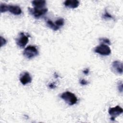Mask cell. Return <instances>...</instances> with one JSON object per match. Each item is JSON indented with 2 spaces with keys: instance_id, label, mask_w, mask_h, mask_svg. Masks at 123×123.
Masks as SVG:
<instances>
[{
  "instance_id": "obj_1",
  "label": "cell",
  "mask_w": 123,
  "mask_h": 123,
  "mask_svg": "<svg viewBox=\"0 0 123 123\" xmlns=\"http://www.w3.org/2000/svg\"><path fill=\"white\" fill-rule=\"evenodd\" d=\"M61 98L63 99L69 105H73L77 101V98L76 96L70 91L63 92L60 96Z\"/></svg>"
},
{
  "instance_id": "obj_2",
  "label": "cell",
  "mask_w": 123,
  "mask_h": 123,
  "mask_svg": "<svg viewBox=\"0 0 123 123\" xmlns=\"http://www.w3.org/2000/svg\"><path fill=\"white\" fill-rule=\"evenodd\" d=\"M38 51L37 48L34 46L29 45L25 48L23 51V55L26 58L30 59L37 56Z\"/></svg>"
},
{
  "instance_id": "obj_3",
  "label": "cell",
  "mask_w": 123,
  "mask_h": 123,
  "mask_svg": "<svg viewBox=\"0 0 123 123\" xmlns=\"http://www.w3.org/2000/svg\"><path fill=\"white\" fill-rule=\"evenodd\" d=\"M94 51L95 53L103 56H108L111 53V49L109 46L103 43H101L96 47Z\"/></svg>"
},
{
  "instance_id": "obj_4",
  "label": "cell",
  "mask_w": 123,
  "mask_h": 123,
  "mask_svg": "<svg viewBox=\"0 0 123 123\" xmlns=\"http://www.w3.org/2000/svg\"><path fill=\"white\" fill-rule=\"evenodd\" d=\"M28 11L29 13L35 18H39L47 12L48 9L46 8H37L34 7L33 8H31L28 7Z\"/></svg>"
},
{
  "instance_id": "obj_5",
  "label": "cell",
  "mask_w": 123,
  "mask_h": 123,
  "mask_svg": "<svg viewBox=\"0 0 123 123\" xmlns=\"http://www.w3.org/2000/svg\"><path fill=\"white\" fill-rule=\"evenodd\" d=\"M29 37L28 35L25 34L23 32L20 33L16 38V44L21 48H24L29 41Z\"/></svg>"
},
{
  "instance_id": "obj_6",
  "label": "cell",
  "mask_w": 123,
  "mask_h": 123,
  "mask_svg": "<svg viewBox=\"0 0 123 123\" xmlns=\"http://www.w3.org/2000/svg\"><path fill=\"white\" fill-rule=\"evenodd\" d=\"M123 109L119 106H116L113 108H110L109 109L108 112L111 115V120L114 121L116 117L120 115L123 113Z\"/></svg>"
},
{
  "instance_id": "obj_7",
  "label": "cell",
  "mask_w": 123,
  "mask_h": 123,
  "mask_svg": "<svg viewBox=\"0 0 123 123\" xmlns=\"http://www.w3.org/2000/svg\"><path fill=\"white\" fill-rule=\"evenodd\" d=\"M111 70L113 73L118 74H123V63L119 61H114L111 64Z\"/></svg>"
},
{
  "instance_id": "obj_8",
  "label": "cell",
  "mask_w": 123,
  "mask_h": 123,
  "mask_svg": "<svg viewBox=\"0 0 123 123\" xmlns=\"http://www.w3.org/2000/svg\"><path fill=\"white\" fill-rule=\"evenodd\" d=\"M20 81L23 85H25L32 82V77L28 72H25L21 74Z\"/></svg>"
},
{
  "instance_id": "obj_9",
  "label": "cell",
  "mask_w": 123,
  "mask_h": 123,
  "mask_svg": "<svg viewBox=\"0 0 123 123\" xmlns=\"http://www.w3.org/2000/svg\"><path fill=\"white\" fill-rule=\"evenodd\" d=\"M63 4L67 7L75 9L79 6V1L77 0H67L63 2Z\"/></svg>"
},
{
  "instance_id": "obj_10",
  "label": "cell",
  "mask_w": 123,
  "mask_h": 123,
  "mask_svg": "<svg viewBox=\"0 0 123 123\" xmlns=\"http://www.w3.org/2000/svg\"><path fill=\"white\" fill-rule=\"evenodd\" d=\"M8 11L14 15H20L22 13L20 7L17 5H8Z\"/></svg>"
},
{
  "instance_id": "obj_11",
  "label": "cell",
  "mask_w": 123,
  "mask_h": 123,
  "mask_svg": "<svg viewBox=\"0 0 123 123\" xmlns=\"http://www.w3.org/2000/svg\"><path fill=\"white\" fill-rule=\"evenodd\" d=\"M32 4L34 8H45L46 2L45 0H33L32 2Z\"/></svg>"
},
{
  "instance_id": "obj_12",
  "label": "cell",
  "mask_w": 123,
  "mask_h": 123,
  "mask_svg": "<svg viewBox=\"0 0 123 123\" xmlns=\"http://www.w3.org/2000/svg\"><path fill=\"white\" fill-rule=\"evenodd\" d=\"M54 24L59 29H60L64 25V19L62 18H60L56 20L55 22H54Z\"/></svg>"
},
{
  "instance_id": "obj_13",
  "label": "cell",
  "mask_w": 123,
  "mask_h": 123,
  "mask_svg": "<svg viewBox=\"0 0 123 123\" xmlns=\"http://www.w3.org/2000/svg\"><path fill=\"white\" fill-rule=\"evenodd\" d=\"M47 24L48 25V26L51 29H52L54 31H57L58 30H59V29L55 25V24H54V22H53L51 20H48L47 21Z\"/></svg>"
},
{
  "instance_id": "obj_14",
  "label": "cell",
  "mask_w": 123,
  "mask_h": 123,
  "mask_svg": "<svg viewBox=\"0 0 123 123\" xmlns=\"http://www.w3.org/2000/svg\"><path fill=\"white\" fill-rule=\"evenodd\" d=\"M8 11V5L5 3H1L0 5V11L1 13L5 12Z\"/></svg>"
},
{
  "instance_id": "obj_15",
  "label": "cell",
  "mask_w": 123,
  "mask_h": 123,
  "mask_svg": "<svg viewBox=\"0 0 123 123\" xmlns=\"http://www.w3.org/2000/svg\"><path fill=\"white\" fill-rule=\"evenodd\" d=\"M99 40L101 42V43H103L106 45H111V41H110V40L107 38H105V37H101L99 39Z\"/></svg>"
},
{
  "instance_id": "obj_16",
  "label": "cell",
  "mask_w": 123,
  "mask_h": 123,
  "mask_svg": "<svg viewBox=\"0 0 123 123\" xmlns=\"http://www.w3.org/2000/svg\"><path fill=\"white\" fill-rule=\"evenodd\" d=\"M102 18L104 19H111L113 18V17L108 12H107L106 10H105V13L102 15Z\"/></svg>"
},
{
  "instance_id": "obj_17",
  "label": "cell",
  "mask_w": 123,
  "mask_h": 123,
  "mask_svg": "<svg viewBox=\"0 0 123 123\" xmlns=\"http://www.w3.org/2000/svg\"><path fill=\"white\" fill-rule=\"evenodd\" d=\"M0 47H2L3 46L5 45L7 43V40L2 36H0Z\"/></svg>"
},
{
  "instance_id": "obj_18",
  "label": "cell",
  "mask_w": 123,
  "mask_h": 123,
  "mask_svg": "<svg viewBox=\"0 0 123 123\" xmlns=\"http://www.w3.org/2000/svg\"><path fill=\"white\" fill-rule=\"evenodd\" d=\"M118 89L119 90V91L122 93L123 92V83L122 82H119V84H118Z\"/></svg>"
},
{
  "instance_id": "obj_19",
  "label": "cell",
  "mask_w": 123,
  "mask_h": 123,
  "mask_svg": "<svg viewBox=\"0 0 123 123\" xmlns=\"http://www.w3.org/2000/svg\"><path fill=\"white\" fill-rule=\"evenodd\" d=\"M79 83L80 84L82 85H86L87 84H88V82L85 80L84 79H81L80 81H79Z\"/></svg>"
},
{
  "instance_id": "obj_20",
  "label": "cell",
  "mask_w": 123,
  "mask_h": 123,
  "mask_svg": "<svg viewBox=\"0 0 123 123\" xmlns=\"http://www.w3.org/2000/svg\"><path fill=\"white\" fill-rule=\"evenodd\" d=\"M49 87H50L51 88H54L56 87V86L55 85V83H50V84L49 85Z\"/></svg>"
},
{
  "instance_id": "obj_21",
  "label": "cell",
  "mask_w": 123,
  "mask_h": 123,
  "mask_svg": "<svg viewBox=\"0 0 123 123\" xmlns=\"http://www.w3.org/2000/svg\"><path fill=\"white\" fill-rule=\"evenodd\" d=\"M89 70L88 68H86V69H85L84 70H83V73L85 74H88V73H89Z\"/></svg>"
}]
</instances>
